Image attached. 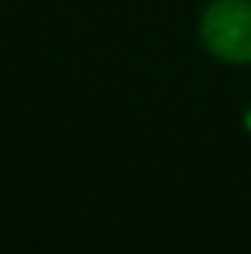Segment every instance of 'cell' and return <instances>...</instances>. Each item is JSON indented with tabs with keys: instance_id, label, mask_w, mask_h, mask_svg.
<instances>
[{
	"instance_id": "obj_2",
	"label": "cell",
	"mask_w": 251,
	"mask_h": 254,
	"mask_svg": "<svg viewBox=\"0 0 251 254\" xmlns=\"http://www.w3.org/2000/svg\"><path fill=\"white\" fill-rule=\"evenodd\" d=\"M247 124H249V128H251V114H249V119H247Z\"/></svg>"
},
{
	"instance_id": "obj_1",
	"label": "cell",
	"mask_w": 251,
	"mask_h": 254,
	"mask_svg": "<svg viewBox=\"0 0 251 254\" xmlns=\"http://www.w3.org/2000/svg\"><path fill=\"white\" fill-rule=\"evenodd\" d=\"M204 47L232 64L251 62V0H214L202 15Z\"/></svg>"
}]
</instances>
